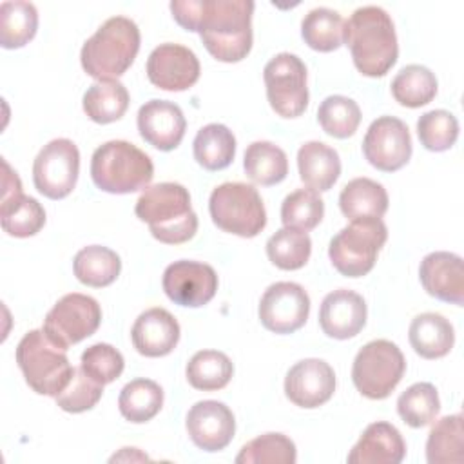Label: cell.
Segmentation results:
<instances>
[{
    "mask_svg": "<svg viewBox=\"0 0 464 464\" xmlns=\"http://www.w3.org/2000/svg\"><path fill=\"white\" fill-rule=\"evenodd\" d=\"M172 18L185 29L198 33L205 49L219 62L236 63L252 49L250 0H174Z\"/></svg>",
    "mask_w": 464,
    "mask_h": 464,
    "instance_id": "cell-1",
    "label": "cell"
},
{
    "mask_svg": "<svg viewBox=\"0 0 464 464\" xmlns=\"http://www.w3.org/2000/svg\"><path fill=\"white\" fill-rule=\"evenodd\" d=\"M343 44L357 71L370 78L384 76L397 62L399 45L392 16L377 5H364L344 22Z\"/></svg>",
    "mask_w": 464,
    "mask_h": 464,
    "instance_id": "cell-2",
    "label": "cell"
},
{
    "mask_svg": "<svg viewBox=\"0 0 464 464\" xmlns=\"http://www.w3.org/2000/svg\"><path fill=\"white\" fill-rule=\"evenodd\" d=\"M138 219L149 225L154 239L165 245H179L198 232V216L190 205L188 190L172 181L147 187L136 201Z\"/></svg>",
    "mask_w": 464,
    "mask_h": 464,
    "instance_id": "cell-3",
    "label": "cell"
},
{
    "mask_svg": "<svg viewBox=\"0 0 464 464\" xmlns=\"http://www.w3.org/2000/svg\"><path fill=\"white\" fill-rule=\"evenodd\" d=\"M140 29L127 16H111L96 33L85 40L80 62L83 71L100 80L120 78L134 62L140 51Z\"/></svg>",
    "mask_w": 464,
    "mask_h": 464,
    "instance_id": "cell-4",
    "label": "cell"
},
{
    "mask_svg": "<svg viewBox=\"0 0 464 464\" xmlns=\"http://www.w3.org/2000/svg\"><path fill=\"white\" fill-rule=\"evenodd\" d=\"M91 178L103 192L130 194L149 187L154 178V165L136 145L111 140L92 152Z\"/></svg>",
    "mask_w": 464,
    "mask_h": 464,
    "instance_id": "cell-5",
    "label": "cell"
},
{
    "mask_svg": "<svg viewBox=\"0 0 464 464\" xmlns=\"http://www.w3.org/2000/svg\"><path fill=\"white\" fill-rule=\"evenodd\" d=\"M65 352L44 330H31L20 339L16 362L33 392L56 397L67 386L74 366H71Z\"/></svg>",
    "mask_w": 464,
    "mask_h": 464,
    "instance_id": "cell-6",
    "label": "cell"
},
{
    "mask_svg": "<svg viewBox=\"0 0 464 464\" xmlns=\"http://www.w3.org/2000/svg\"><path fill=\"white\" fill-rule=\"evenodd\" d=\"M386 239L388 228L381 218L355 219L332 237L328 257L341 276L362 277L373 268Z\"/></svg>",
    "mask_w": 464,
    "mask_h": 464,
    "instance_id": "cell-7",
    "label": "cell"
},
{
    "mask_svg": "<svg viewBox=\"0 0 464 464\" xmlns=\"http://www.w3.org/2000/svg\"><path fill=\"white\" fill-rule=\"evenodd\" d=\"M208 212L218 228L239 237H256L266 225L259 192L241 181L218 185L210 194Z\"/></svg>",
    "mask_w": 464,
    "mask_h": 464,
    "instance_id": "cell-8",
    "label": "cell"
},
{
    "mask_svg": "<svg viewBox=\"0 0 464 464\" xmlns=\"http://www.w3.org/2000/svg\"><path fill=\"white\" fill-rule=\"evenodd\" d=\"M404 370L406 359L401 348L388 339H375L357 352L352 366V381L361 395L381 401L395 390Z\"/></svg>",
    "mask_w": 464,
    "mask_h": 464,
    "instance_id": "cell-9",
    "label": "cell"
},
{
    "mask_svg": "<svg viewBox=\"0 0 464 464\" xmlns=\"http://www.w3.org/2000/svg\"><path fill=\"white\" fill-rule=\"evenodd\" d=\"M266 98L281 118H297L308 107L306 65L290 53L276 54L263 69Z\"/></svg>",
    "mask_w": 464,
    "mask_h": 464,
    "instance_id": "cell-10",
    "label": "cell"
},
{
    "mask_svg": "<svg viewBox=\"0 0 464 464\" xmlns=\"http://www.w3.org/2000/svg\"><path fill=\"white\" fill-rule=\"evenodd\" d=\"M102 323L98 301L85 294H65L44 319L42 330L60 348H69L92 335Z\"/></svg>",
    "mask_w": 464,
    "mask_h": 464,
    "instance_id": "cell-11",
    "label": "cell"
},
{
    "mask_svg": "<svg viewBox=\"0 0 464 464\" xmlns=\"http://www.w3.org/2000/svg\"><path fill=\"white\" fill-rule=\"evenodd\" d=\"M80 172V150L67 138L51 140L33 163V183L49 199H63L72 192Z\"/></svg>",
    "mask_w": 464,
    "mask_h": 464,
    "instance_id": "cell-12",
    "label": "cell"
},
{
    "mask_svg": "<svg viewBox=\"0 0 464 464\" xmlns=\"http://www.w3.org/2000/svg\"><path fill=\"white\" fill-rule=\"evenodd\" d=\"M362 154L377 170L402 169L411 158V136L406 123L395 116L373 120L362 140Z\"/></svg>",
    "mask_w": 464,
    "mask_h": 464,
    "instance_id": "cell-13",
    "label": "cell"
},
{
    "mask_svg": "<svg viewBox=\"0 0 464 464\" xmlns=\"http://www.w3.org/2000/svg\"><path fill=\"white\" fill-rule=\"evenodd\" d=\"M259 321L274 334H294L304 326L310 314V297L306 290L292 281L270 285L259 301Z\"/></svg>",
    "mask_w": 464,
    "mask_h": 464,
    "instance_id": "cell-14",
    "label": "cell"
},
{
    "mask_svg": "<svg viewBox=\"0 0 464 464\" xmlns=\"http://www.w3.org/2000/svg\"><path fill=\"white\" fill-rule=\"evenodd\" d=\"M161 285L172 303L199 308L216 295L218 274L207 263L179 259L165 268Z\"/></svg>",
    "mask_w": 464,
    "mask_h": 464,
    "instance_id": "cell-15",
    "label": "cell"
},
{
    "mask_svg": "<svg viewBox=\"0 0 464 464\" xmlns=\"http://www.w3.org/2000/svg\"><path fill=\"white\" fill-rule=\"evenodd\" d=\"M2 169H5L2 174L0 203L2 228L13 237H31L45 225V210L34 198L22 192V181L9 163H4Z\"/></svg>",
    "mask_w": 464,
    "mask_h": 464,
    "instance_id": "cell-16",
    "label": "cell"
},
{
    "mask_svg": "<svg viewBox=\"0 0 464 464\" xmlns=\"http://www.w3.org/2000/svg\"><path fill=\"white\" fill-rule=\"evenodd\" d=\"M199 60L185 45L160 44L147 60V76L161 91H187L199 78Z\"/></svg>",
    "mask_w": 464,
    "mask_h": 464,
    "instance_id": "cell-17",
    "label": "cell"
},
{
    "mask_svg": "<svg viewBox=\"0 0 464 464\" xmlns=\"http://www.w3.org/2000/svg\"><path fill=\"white\" fill-rule=\"evenodd\" d=\"M335 392L334 368L323 359H303L295 362L285 377V395L299 408H319Z\"/></svg>",
    "mask_w": 464,
    "mask_h": 464,
    "instance_id": "cell-18",
    "label": "cell"
},
{
    "mask_svg": "<svg viewBox=\"0 0 464 464\" xmlns=\"http://www.w3.org/2000/svg\"><path fill=\"white\" fill-rule=\"evenodd\" d=\"M187 433L203 451L225 450L236 433L232 410L219 401H199L187 413Z\"/></svg>",
    "mask_w": 464,
    "mask_h": 464,
    "instance_id": "cell-19",
    "label": "cell"
},
{
    "mask_svg": "<svg viewBox=\"0 0 464 464\" xmlns=\"http://www.w3.org/2000/svg\"><path fill=\"white\" fill-rule=\"evenodd\" d=\"M187 129V120L179 105L169 100H150L138 111L140 136L158 150L176 149Z\"/></svg>",
    "mask_w": 464,
    "mask_h": 464,
    "instance_id": "cell-20",
    "label": "cell"
},
{
    "mask_svg": "<svg viewBox=\"0 0 464 464\" xmlns=\"http://www.w3.org/2000/svg\"><path fill=\"white\" fill-rule=\"evenodd\" d=\"M419 279L431 297L462 306L464 265L460 256L444 250L424 256L419 266Z\"/></svg>",
    "mask_w": 464,
    "mask_h": 464,
    "instance_id": "cell-21",
    "label": "cell"
},
{
    "mask_svg": "<svg viewBox=\"0 0 464 464\" xmlns=\"http://www.w3.org/2000/svg\"><path fill=\"white\" fill-rule=\"evenodd\" d=\"M366 315L368 310L362 295L348 288H339L323 299L319 324L328 337L343 341L355 337L364 328Z\"/></svg>",
    "mask_w": 464,
    "mask_h": 464,
    "instance_id": "cell-22",
    "label": "cell"
},
{
    "mask_svg": "<svg viewBox=\"0 0 464 464\" xmlns=\"http://www.w3.org/2000/svg\"><path fill=\"white\" fill-rule=\"evenodd\" d=\"M130 339L138 353L145 357H163L176 348L179 324L169 310L154 306L138 315L130 330Z\"/></svg>",
    "mask_w": 464,
    "mask_h": 464,
    "instance_id": "cell-23",
    "label": "cell"
},
{
    "mask_svg": "<svg viewBox=\"0 0 464 464\" xmlns=\"http://www.w3.org/2000/svg\"><path fill=\"white\" fill-rule=\"evenodd\" d=\"M406 455V444L401 431L384 420L366 426L352 451L350 464H399Z\"/></svg>",
    "mask_w": 464,
    "mask_h": 464,
    "instance_id": "cell-24",
    "label": "cell"
},
{
    "mask_svg": "<svg viewBox=\"0 0 464 464\" xmlns=\"http://www.w3.org/2000/svg\"><path fill=\"white\" fill-rule=\"evenodd\" d=\"M297 169L301 181L315 190L326 192L341 176V160L335 149L323 141H306L297 150Z\"/></svg>",
    "mask_w": 464,
    "mask_h": 464,
    "instance_id": "cell-25",
    "label": "cell"
},
{
    "mask_svg": "<svg viewBox=\"0 0 464 464\" xmlns=\"http://www.w3.org/2000/svg\"><path fill=\"white\" fill-rule=\"evenodd\" d=\"M408 339L417 355L424 359H440L453 348L455 332L444 315L424 312L411 321Z\"/></svg>",
    "mask_w": 464,
    "mask_h": 464,
    "instance_id": "cell-26",
    "label": "cell"
},
{
    "mask_svg": "<svg viewBox=\"0 0 464 464\" xmlns=\"http://www.w3.org/2000/svg\"><path fill=\"white\" fill-rule=\"evenodd\" d=\"M339 208L350 221L382 218L388 210V192L370 178H355L343 187Z\"/></svg>",
    "mask_w": 464,
    "mask_h": 464,
    "instance_id": "cell-27",
    "label": "cell"
},
{
    "mask_svg": "<svg viewBox=\"0 0 464 464\" xmlns=\"http://www.w3.org/2000/svg\"><path fill=\"white\" fill-rule=\"evenodd\" d=\"M72 270L82 285L103 288L112 285L121 270L120 256L102 245H89L76 252Z\"/></svg>",
    "mask_w": 464,
    "mask_h": 464,
    "instance_id": "cell-28",
    "label": "cell"
},
{
    "mask_svg": "<svg viewBox=\"0 0 464 464\" xmlns=\"http://www.w3.org/2000/svg\"><path fill=\"white\" fill-rule=\"evenodd\" d=\"M194 160L205 170L227 169L236 156V138L223 123H208L201 127L192 141Z\"/></svg>",
    "mask_w": 464,
    "mask_h": 464,
    "instance_id": "cell-29",
    "label": "cell"
},
{
    "mask_svg": "<svg viewBox=\"0 0 464 464\" xmlns=\"http://www.w3.org/2000/svg\"><path fill=\"white\" fill-rule=\"evenodd\" d=\"M129 109V92L118 80L94 82L83 94V111L96 123L118 121Z\"/></svg>",
    "mask_w": 464,
    "mask_h": 464,
    "instance_id": "cell-30",
    "label": "cell"
},
{
    "mask_svg": "<svg viewBox=\"0 0 464 464\" xmlns=\"http://www.w3.org/2000/svg\"><path fill=\"white\" fill-rule=\"evenodd\" d=\"M245 174L257 185L270 187L281 183L288 174V160L281 147L272 141H254L243 158Z\"/></svg>",
    "mask_w": 464,
    "mask_h": 464,
    "instance_id": "cell-31",
    "label": "cell"
},
{
    "mask_svg": "<svg viewBox=\"0 0 464 464\" xmlns=\"http://www.w3.org/2000/svg\"><path fill=\"white\" fill-rule=\"evenodd\" d=\"M163 406V390L150 379H134L127 382L118 397V408L123 419L134 424L150 420Z\"/></svg>",
    "mask_w": 464,
    "mask_h": 464,
    "instance_id": "cell-32",
    "label": "cell"
},
{
    "mask_svg": "<svg viewBox=\"0 0 464 464\" xmlns=\"http://www.w3.org/2000/svg\"><path fill=\"white\" fill-rule=\"evenodd\" d=\"M426 460L430 464H459L464 460L462 415H446L435 422L426 440Z\"/></svg>",
    "mask_w": 464,
    "mask_h": 464,
    "instance_id": "cell-33",
    "label": "cell"
},
{
    "mask_svg": "<svg viewBox=\"0 0 464 464\" xmlns=\"http://www.w3.org/2000/svg\"><path fill=\"white\" fill-rule=\"evenodd\" d=\"M185 375L192 388L201 392H216L230 382L234 364L223 352L201 350L196 352L187 362Z\"/></svg>",
    "mask_w": 464,
    "mask_h": 464,
    "instance_id": "cell-34",
    "label": "cell"
},
{
    "mask_svg": "<svg viewBox=\"0 0 464 464\" xmlns=\"http://www.w3.org/2000/svg\"><path fill=\"white\" fill-rule=\"evenodd\" d=\"M38 29V11L31 2H4L0 5V45L20 49L29 44Z\"/></svg>",
    "mask_w": 464,
    "mask_h": 464,
    "instance_id": "cell-35",
    "label": "cell"
},
{
    "mask_svg": "<svg viewBox=\"0 0 464 464\" xmlns=\"http://www.w3.org/2000/svg\"><path fill=\"white\" fill-rule=\"evenodd\" d=\"M344 20L328 7H315L304 14L301 22V36L304 44L319 53H330L343 45Z\"/></svg>",
    "mask_w": 464,
    "mask_h": 464,
    "instance_id": "cell-36",
    "label": "cell"
},
{
    "mask_svg": "<svg viewBox=\"0 0 464 464\" xmlns=\"http://www.w3.org/2000/svg\"><path fill=\"white\" fill-rule=\"evenodd\" d=\"M392 94L395 102L410 109L428 105L437 94V78L424 65H406L392 80Z\"/></svg>",
    "mask_w": 464,
    "mask_h": 464,
    "instance_id": "cell-37",
    "label": "cell"
},
{
    "mask_svg": "<svg viewBox=\"0 0 464 464\" xmlns=\"http://www.w3.org/2000/svg\"><path fill=\"white\" fill-rule=\"evenodd\" d=\"M312 252V239L306 232L283 227L266 241V256L281 270H299Z\"/></svg>",
    "mask_w": 464,
    "mask_h": 464,
    "instance_id": "cell-38",
    "label": "cell"
},
{
    "mask_svg": "<svg viewBox=\"0 0 464 464\" xmlns=\"http://www.w3.org/2000/svg\"><path fill=\"white\" fill-rule=\"evenodd\" d=\"M440 411L437 388L431 382H415L397 399V413L411 428H422L435 420Z\"/></svg>",
    "mask_w": 464,
    "mask_h": 464,
    "instance_id": "cell-39",
    "label": "cell"
},
{
    "mask_svg": "<svg viewBox=\"0 0 464 464\" xmlns=\"http://www.w3.org/2000/svg\"><path fill=\"white\" fill-rule=\"evenodd\" d=\"M317 121L328 136L344 140L355 134L361 123V109L352 98L332 94L321 102Z\"/></svg>",
    "mask_w": 464,
    "mask_h": 464,
    "instance_id": "cell-40",
    "label": "cell"
},
{
    "mask_svg": "<svg viewBox=\"0 0 464 464\" xmlns=\"http://www.w3.org/2000/svg\"><path fill=\"white\" fill-rule=\"evenodd\" d=\"M295 444L283 433H265L246 442L236 457L237 464H294Z\"/></svg>",
    "mask_w": 464,
    "mask_h": 464,
    "instance_id": "cell-41",
    "label": "cell"
},
{
    "mask_svg": "<svg viewBox=\"0 0 464 464\" xmlns=\"http://www.w3.org/2000/svg\"><path fill=\"white\" fill-rule=\"evenodd\" d=\"M324 216V203L312 188H299L288 194L281 205V221L288 228L308 232Z\"/></svg>",
    "mask_w": 464,
    "mask_h": 464,
    "instance_id": "cell-42",
    "label": "cell"
},
{
    "mask_svg": "<svg viewBox=\"0 0 464 464\" xmlns=\"http://www.w3.org/2000/svg\"><path fill=\"white\" fill-rule=\"evenodd\" d=\"M417 134L424 149L442 152L455 145L459 138V121L450 111H428L417 121Z\"/></svg>",
    "mask_w": 464,
    "mask_h": 464,
    "instance_id": "cell-43",
    "label": "cell"
},
{
    "mask_svg": "<svg viewBox=\"0 0 464 464\" xmlns=\"http://www.w3.org/2000/svg\"><path fill=\"white\" fill-rule=\"evenodd\" d=\"M102 393H103V386L92 381L82 370V366H78L72 370V375L67 386L54 397V401L58 408H62L63 411L82 413L94 408L102 399Z\"/></svg>",
    "mask_w": 464,
    "mask_h": 464,
    "instance_id": "cell-44",
    "label": "cell"
},
{
    "mask_svg": "<svg viewBox=\"0 0 464 464\" xmlns=\"http://www.w3.org/2000/svg\"><path fill=\"white\" fill-rule=\"evenodd\" d=\"M80 366L92 381L105 386L121 375L125 361L114 346L107 343H96L82 353Z\"/></svg>",
    "mask_w": 464,
    "mask_h": 464,
    "instance_id": "cell-45",
    "label": "cell"
}]
</instances>
